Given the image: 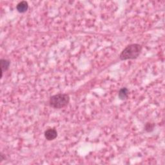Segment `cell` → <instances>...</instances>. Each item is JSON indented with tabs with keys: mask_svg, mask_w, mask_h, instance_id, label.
Listing matches in <instances>:
<instances>
[{
	"mask_svg": "<svg viewBox=\"0 0 165 165\" xmlns=\"http://www.w3.org/2000/svg\"><path fill=\"white\" fill-rule=\"evenodd\" d=\"M143 47L141 45L137 43L130 44L126 46L121 52L119 58L122 61L136 59L141 53Z\"/></svg>",
	"mask_w": 165,
	"mask_h": 165,
	"instance_id": "6da1fadb",
	"label": "cell"
},
{
	"mask_svg": "<svg viewBox=\"0 0 165 165\" xmlns=\"http://www.w3.org/2000/svg\"><path fill=\"white\" fill-rule=\"evenodd\" d=\"M70 102V96L66 94H58L54 95L49 99V105L51 107L60 109L65 107Z\"/></svg>",
	"mask_w": 165,
	"mask_h": 165,
	"instance_id": "7a4b0ae2",
	"label": "cell"
},
{
	"mask_svg": "<svg viewBox=\"0 0 165 165\" xmlns=\"http://www.w3.org/2000/svg\"><path fill=\"white\" fill-rule=\"evenodd\" d=\"M0 157H1V161H0V162H2L3 160L5 159V157L4 156V155L2 154V153H1V155H0Z\"/></svg>",
	"mask_w": 165,
	"mask_h": 165,
	"instance_id": "ba28073f",
	"label": "cell"
},
{
	"mask_svg": "<svg viewBox=\"0 0 165 165\" xmlns=\"http://www.w3.org/2000/svg\"><path fill=\"white\" fill-rule=\"evenodd\" d=\"M155 127V124L153 123H150V122H148L145 124L144 126V129L147 132H151L154 129Z\"/></svg>",
	"mask_w": 165,
	"mask_h": 165,
	"instance_id": "52a82bcc",
	"label": "cell"
},
{
	"mask_svg": "<svg viewBox=\"0 0 165 165\" xmlns=\"http://www.w3.org/2000/svg\"><path fill=\"white\" fill-rule=\"evenodd\" d=\"M28 9V4L25 1H22L16 6V9L20 13H25Z\"/></svg>",
	"mask_w": 165,
	"mask_h": 165,
	"instance_id": "5b68a950",
	"label": "cell"
},
{
	"mask_svg": "<svg viewBox=\"0 0 165 165\" xmlns=\"http://www.w3.org/2000/svg\"><path fill=\"white\" fill-rule=\"evenodd\" d=\"M10 65V62L8 59H2L0 60V67H1V72H2V77H3V72L7 71Z\"/></svg>",
	"mask_w": 165,
	"mask_h": 165,
	"instance_id": "277c9868",
	"label": "cell"
},
{
	"mask_svg": "<svg viewBox=\"0 0 165 165\" xmlns=\"http://www.w3.org/2000/svg\"><path fill=\"white\" fill-rule=\"evenodd\" d=\"M128 94H129V90H128V89L127 88H126V87L122 88L119 91L118 97L121 100H125L128 97Z\"/></svg>",
	"mask_w": 165,
	"mask_h": 165,
	"instance_id": "8992f818",
	"label": "cell"
},
{
	"mask_svg": "<svg viewBox=\"0 0 165 165\" xmlns=\"http://www.w3.org/2000/svg\"><path fill=\"white\" fill-rule=\"evenodd\" d=\"M44 135L47 140L52 141L57 137L58 132L56 129H54V128H49V129L45 130Z\"/></svg>",
	"mask_w": 165,
	"mask_h": 165,
	"instance_id": "3957f363",
	"label": "cell"
}]
</instances>
